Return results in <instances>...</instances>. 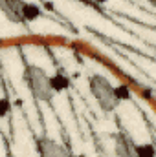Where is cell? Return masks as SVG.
<instances>
[{
  "instance_id": "obj_1",
  "label": "cell",
  "mask_w": 156,
  "mask_h": 157,
  "mask_svg": "<svg viewBox=\"0 0 156 157\" xmlns=\"http://www.w3.org/2000/svg\"><path fill=\"white\" fill-rule=\"evenodd\" d=\"M22 77H24V82H26V86L35 101L50 104L53 101V97L57 95L53 86H51V77L44 71V68L35 66V64H28L24 68Z\"/></svg>"
},
{
  "instance_id": "obj_2",
  "label": "cell",
  "mask_w": 156,
  "mask_h": 157,
  "mask_svg": "<svg viewBox=\"0 0 156 157\" xmlns=\"http://www.w3.org/2000/svg\"><path fill=\"white\" fill-rule=\"evenodd\" d=\"M88 90L94 97V101L97 102V106L101 108L103 113H112L119 106V99L116 95V86H112V82L101 73H94L88 78Z\"/></svg>"
},
{
  "instance_id": "obj_3",
  "label": "cell",
  "mask_w": 156,
  "mask_h": 157,
  "mask_svg": "<svg viewBox=\"0 0 156 157\" xmlns=\"http://www.w3.org/2000/svg\"><path fill=\"white\" fill-rule=\"evenodd\" d=\"M24 4L26 0H0V9L4 17L13 24H26L24 18Z\"/></svg>"
},
{
  "instance_id": "obj_4",
  "label": "cell",
  "mask_w": 156,
  "mask_h": 157,
  "mask_svg": "<svg viewBox=\"0 0 156 157\" xmlns=\"http://www.w3.org/2000/svg\"><path fill=\"white\" fill-rule=\"evenodd\" d=\"M114 157H138L136 143L123 132L114 135Z\"/></svg>"
},
{
  "instance_id": "obj_5",
  "label": "cell",
  "mask_w": 156,
  "mask_h": 157,
  "mask_svg": "<svg viewBox=\"0 0 156 157\" xmlns=\"http://www.w3.org/2000/svg\"><path fill=\"white\" fill-rule=\"evenodd\" d=\"M39 154L40 157H72V154L63 144H59L57 141H53L50 137L39 139Z\"/></svg>"
},
{
  "instance_id": "obj_6",
  "label": "cell",
  "mask_w": 156,
  "mask_h": 157,
  "mask_svg": "<svg viewBox=\"0 0 156 157\" xmlns=\"http://www.w3.org/2000/svg\"><path fill=\"white\" fill-rule=\"evenodd\" d=\"M40 17V7L33 2H26L24 4V18L26 22H35Z\"/></svg>"
},
{
  "instance_id": "obj_7",
  "label": "cell",
  "mask_w": 156,
  "mask_h": 157,
  "mask_svg": "<svg viewBox=\"0 0 156 157\" xmlns=\"http://www.w3.org/2000/svg\"><path fill=\"white\" fill-rule=\"evenodd\" d=\"M68 84H70V80L64 77L63 73H55V75L51 77V86H53L55 93H61V91H64V90L68 88Z\"/></svg>"
},
{
  "instance_id": "obj_8",
  "label": "cell",
  "mask_w": 156,
  "mask_h": 157,
  "mask_svg": "<svg viewBox=\"0 0 156 157\" xmlns=\"http://www.w3.org/2000/svg\"><path fill=\"white\" fill-rule=\"evenodd\" d=\"M136 154H138V157H156V148L151 143L136 144Z\"/></svg>"
},
{
  "instance_id": "obj_9",
  "label": "cell",
  "mask_w": 156,
  "mask_h": 157,
  "mask_svg": "<svg viewBox=\"0 0 156 157\" xmlns=\"http://www.w3.org/2000/svg\"><path fill=\"white\" fill-rule=\"evenodd\" d=\"M116 95H117V99H119V102H121V101H129V99H130V90H129L125 84L116 86Z\"/></svg>"
},
{
  "instance_id": "obj_10",
  "label": "cell",
  "mask_w": 156,
  "mask_h": 157,
  "mask_svg": "<svg viewBox=\"0 0 156 157\" xmlns=\"http://www.w3.org/2000/svg\"><path fill=\"white\" fill-rule=\"evenodd\" d=\"M7 112H9V101H7V97L4 95V99H2V108H0V117H6Z\"/></svg>"
},
{
  "instance_id": "obj_11",
  "label": "cell",
  "mask_w": 156,
  "mask_h": 157,
  "mask_svg": "<svg viewBox=\"0 0 156 157\" xmlns=\"http://www.w3.org/2000/svg\"><path fill=\"white\" fill-rule=\"evenodd\" d=\"M96 2H97V4H99V6H101V4H107V2H109V0H96Z\"/></svg>"
},
{
  "instance_id": "obj_12",
  "label": "cell",
  "mask_w": 156,
  "mask_h": 157,
  "mask_svg": "<svg viewBox=\"0 0 156 157\" xmlns=\"http://www.w3.org/2000/svg\"><path fill=\"white\" fill-rule=\"evenodd\" d=\"M83 2H86V4H97L96 0H83Z\"/></svg>"
},
{
  "instance_id": "obj_13",
  "label": "cell",
  "mask_w": 156,
  "mask_h": 157,
  "mask_svg": "<svg viewBox=\"0 0 156 157\" xmlns=\"http://www.w3.org/2000/svg\"><path fill=\"white\" fill-rule=\"evenodd\" d=\"M149 4H151L153 7H156V0H149Z\"/></svg>"
}]
</instances>
